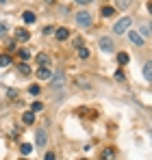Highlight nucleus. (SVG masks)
Wrapping results in <instances>:
<instances>
[{
	"instance_id": "8",
	"label": "nucleus",
	"mask_w": 152,
	"mask_h": 160,
	"mask_svg": "<svg viewBox=\"0 0 152 160\" xmlns=\"http://www.w3.org/2000/svg\"><path fill=\"white\" fill-rule=\"evenodd\" d=\"M37 78L39 80H50L52 78L50 67H39V69H37Z\"/></svg>"
},
{
	"instance_id": "15",
	"label": "nucleus",
	"mask_w": 152,
	"mask_h": 160,
	"mask_svg": "<svg viewBox=\"0 0 152 160\" xmlns=\"http://www.w3.org/2000/svg\"><path fill=\"white\" fill-rule=\"evenodd\" d=\"M7 65H11V56L9 54H0V67H7Z\"/></svg>"
},
{
	"instance_id": "14",
	"label": "nucleus",
	"mask_w": 152,
	"mask_h": 160,
	"mask_svg": "<svg viewBox=\"0 0 152 160\" xmlns=\"http://www.w3.org/2000/svg\"><path fill=\"white\" fill-rule=\"evenodd\" d=\"M100 13L104 15V18H113V15H115V9H113V7H102Z\"/></svg>"
},
{
	"instance_id": "2",
	"label": "nucleus",
	"mask_w": 152,
	"mask_h": 160,
	"mask_svg": "<svg viewBox=\"0 0 152 160\" xmlns=\"http://www.w3.org/2000/svg\"><path fill=\"white\" fill-rule=\"evenodd\" d=\"M130 24H133L130 18H122V20H117V24L113 26V32H115V35H124L128 28H130Z\"/></svg>"
},
{
	"instance_id": "4",
	"label": "nucleus",
	"mask_w": 152,
	"mask_h": 160,
	"mask_svg": "<svg viewBox=\"0 0 152 160\" xmlns=\"http://www.w3.org/2000/svg\"><path fill=\"white\" fill-rule=\"evenodd\" d=\"M128 39H130V43H135V46H144V37H141L137 30H128Z\"/></svg>"
},
{
	"instance_id": "16",
	"label": "nucleus",
	"mask_w": 152,
	"mask_h": 160,
	"mask_svg": "<svg viewBox=\"0 0 152 160\" xmlns=\"http://www.w3.org/2000/svg\"><path fill=\"white\" fill-rule=\"evenodd\" d=\"M20 152H22V156H28V154L33 152V147H30V143H24V145L20 147Z\"/></svg>"
},
{
	"instance_id": "17",
	"label": "nucleus",
	"mask_w": 152,
	"mask_h": 160,
	"mask_svg": "<svg viewBox=\"0 0 152 160\" xmlns=\"http://www.w3.org/2000/svg\"><path fill=\"white\" fill-rule=\"evenodd\" d=\"M117 63H120V65H126V63H128V54L126 52H120V54H117Z\"/></svg>"
},
{
	"instance_id": "5",
	"label": "nucleus",
	"mask_w": 152,
	"mask_h": 160,
	"mask_svg": "<svg viewBox=\"0 0 152 160\" xmlns=\"http://www.w3.org/2000/svg\"><path fill=\"white\" fill-rule=\"evenodd\" d=\"M35 61H37L39 67H48V65H50V56H48L46 52H39L37 56H35Z\"/></svg>"
},
{
	"instance_id": "32",
	"label": "nucleus",
	"mask_w": 152,
	"mask_h": 160,
	"mask_svg": "<svg viewBox=\"0 0 152 160\" xmlns=\"http://www.w3.org/2000/svg\"><path fill=\"white\" fill-rule=\"evenodd\" d=\"M0 2H2V4H7V2H9V0H0Z\"/></svg>"
},
{
	"instance_id": "11",
	"label": "nucleus",
	"mask_w": 152,
	"mask_h": 160,
	"mask_svg": "<svg viewBox=\"0 0 152 160\" xmlns=\"http://www.w3.org/2000/svg\"><path fill=\"white\" fill-rule=\"evenodd\" d=\"M144 76H146V80L152 82V61H146V65H144Z\"/></svg>"
},
{
	"instance_id": "10",
	"label": "nucleus",
	"mask_w": 152,
	"mask_h": 160,
	"mask_svg": "<svg viewBox=\"0 0 152 160\" xmlns=\"http://www.w3.org/2000/svg\"><path fill=\"white\" fill-rule=\"evenodd\" d=\"M54 35H57L59 41H65V39L70 37V30H68V28H54Z\"/></svg>"
},
{
	"instance_id": "27",
	"label": "nucleus",
	"mask_w": 152,
	"mask_h": 160,
	"mask_svg": "<svg viewBox=\"0 0 152 160\" xmlns=\"http://www.w3.org/2000/svg\"><path fill=\"white\" fill-rule=\"evenodd\" d=\"M7 50H9V52H13V50H15V43H13V41H9V43H7Z\"/></svg>"
},
{
	"instance_id": "19",
	"label": "nucleus",
	"mask_w": 152,
	"mask_h": 160,
	"mask_svg": "<svg viewBox=\"0 0 152 160\" xmlns=\"http://www.w3.org/2000/svg\"><path fill=\"white\" fill-rule=\"evenodd\" d=\"M18 69H20V74H24V76H28V74H30V67H28L26 63H22V65H20Z\"/></svg>"
},
{
	"instance_id": "6",
	"label": "nucleus",
	"mask_w": 152,
	"mask_h": 160,
	"mask_svg": "<svg viewBox=\"0 0 152 160\" xmlns=\"http://www.w3.org/2000/svg\"><path fill=\"white\" fill-rule=\"evenodd\" d=\"M35 141H37V145H39V147H44V145L48 143V134H46V130H44V128H41V130H37Z\"/></svg>"
},
{
	"instance_id": "23",
	"label": "nucleus",
	"mask_w": 152,
	"mask_h": 160,
	"mask_svg": "<svg viewBox=\"0 0 152 160\" xmlns=\"http://www.w3.org/2000/svg\"><path fill=\"white\" fill-rule=\"evenodd\" d=\"M28 93H30V95H39V84H33V87L28 89Z\"/></svg>"
},
{
	"instance_id": "12",
	"label": "nucleus",
	"mask_w": 152,
	"mask_h": 160,
	"mask_svg": "<svg viewBox=\"0 0 152 160\" xmlns=\"http://www.w3.org/2000/svg\"><path fill=\"white\" fill-rule=\"evenodd\" d=\"M22 121H24L26 126H30V123L35 121V112H33V110H28V112H24V115H22Z\"/></svg>"
},
{
	"instance_id": "1",
	"label": "nucleus",
	"mask_w": 152,
	"mask_h": 160,
	"mask_svg": "<svg viewBox=\"0 0 152 160\" xmlns=\"http://www.w3.org/2000/svg\"><path fill=\"white\" fill-rule=\"evenodd\" d=\"M91 22H94V15L89 13V11H78L76 13V24L78 26H91Z\"/></svg>"
},
{
	"instance_id": "25",
	"label": "nucleus",
	"mask_w": 152,
	"mask_h": 160,
	"mask_svg": "<svg viewBox=\"0 0 152 160\" xmlns=\"http://www.w3.org/2000/svg\"><path fill=\"white\" fill-rule=\"evenodd\" d=\"M7 98H11V100L18 98V91H15V89H7Z\"/></svg>"
},
{
	"instance_id": "31",
	"label": "nucleus",
	"mask_w": 152,
	"mask_h": 160,
	"mask_svg": "<svg viewBox=\"0 0 152 160\" xmlns=\"http://www.w3.org/2000/svg\"><path fill=\"white\" fill-rule=\"evenodd\" d=\"M148 11H150V13H152V0H150V2H148Z\"/></svg>"
},
{
	"instance_id": "26",
	"label": "nucleus",
	"mask_w": 152,
	"mask_h": 160,
	"mask_svg": "<svg viewBox=\"0 0 152 160\" xmlns=\"http://www.w3.org/2000/svg\"><path fill=\"white\" fill-rule=\"evenodd\" d=\"M7 30H9L7 24H4V22H0V37H4V35H7Z\"/></svg>"
},
{
	"instance_id": "7",
	"label": "nucleus",
	"mask_w": 152,
	"mask_h": 160,
	"mask_svg": "<svg viewBox=\"0 0 152 160\" xmlns=\"http://www.w3.org/2000/svg\"><path fill=\"white\" fill-rule=\"evenodd\" d=\"M65 84V74L63 72H59V74H52V87L57 89V87H63Z\"/></svg>"
},
{
	"instance_id": "29",
	"label": "nucleus",
	"mask_w": 152,
	"mask_h": 160,
	"mask_svg": "<svg viewBox=\"0 0 152 160\" xmlns=\"http://www.w3.org/2000/svg\"><path fill=\"white\" fill-rule=\"evenodd\" d=\"M139 32H141L144 37H148V28H146V26H141V28H139Z\"/></svg>"
},
{
	"instance_id": "21",
	"label": "nucleus",
	"mask_w": 152,
	"mask_h": 160,
	"mask_svg": "<svg viewBox=\"0 0 152 160\" xmlns=\"http://www.w3.org/2000/svg\"><path fill=\"white\" fill-rule=\"evenodd\" d=\"M117 7L124 11V9H128V7H130V0H117Z\"/></svg>"
},
{
	"instance_id": "30",
	"label": "nucleus",
	"mask_w": 152,
	"mask_h": 160,
	"mask_svg": "<svg viewBox=\"0 0 152 160\" xmlns=\"http://www.w3.org/2000/svg\"><path fill=\"white\" fill-rule=\"evenodd\" d=\"M44 32H46V35H50V32H54V28H52V26H46V28H44Z\"/></svg>"
},
{
	"instance_id": "20",
	"label": "nucleus",
	"mask_w": 152,
	"mask_h": 160,
	"mask_svg": "<svg viewBox=\"0 0 152 160\" xmlns=\"http://www.w3.org/2000/svg\"><path fill=\"white\" fill-rule=\"evenodd\" d=\"M18 54H20V58H22V61H28V58H30V52H28V50H24V48H22Z\"/></svg>"
},
{
	"instance_id": "33",
	"label": "nucleus",
	"mask_w": 152,
	"mask_h": 160,
	"mask_svg": "<svg viewBox=\"0 0 152 160\" xmlns=\"http://www.w3.org/2000/svg\"><path fill=\"white\" fill-rule=\"evenodd\" d=\"M150 134H152V132H150Z\"/></svg>"
},
{
	"instance_id": "3",
	"label": "nucleus",
	"mask_w": 152,
	"mask_h": 160,
	"mask_svg": "<svg viewBox=\"0 0 152 160\" xmlns=\"http://www.w3.org/2000/svg\"><path fill=\"white\" fill-rule=\"evenodd\" d=\"M98 46H100V48L104 50V52H111V50L115 48V43H113V39H111V37H100Z\"/></svg>"
},
{
	"instance_id": "22",
	"label": "nucleus",
	"mask_w": 152,
	"mask_h": 160,
	"mask_svg": "<svg viewBox=\"0 0 152 160\" xmlns=\"http://www.w3.org/2000/svg\"><path fill=\"white\" fill-rule=\"evenodd\" d=\"M78 56H80V58H87V56H89V50L80 46V48H78Z\"/></svg>"
},
{
	"instance_id": "24",
	"label": "nucleus",
	"mask_w": 152,
	"mask_h": 160,
	"mask_svg": "<svg viewBox=\"0 0 152 160\" xmlns=\"http://www.w3.org/2000/svg\"><path fill=\"white\" fill-rule=\"evenodd\" d=\"M113 156H115V154H113V149H104V152H102V158L106 160V158H113Z\"/></svg>"
},
{
	"instance_id": "9",
	"label": "nucleus",
	"mask_w": 152,
	"mask_h": 160,
	"mask_svg": "<svg viewBox=\"0 0 152 160\" xmlns=\"http://www.w3.org/2000/svg\"><path fill=\"white\" fill-rule=\"evenodd\" d=\"M15 39H18V41H28V39H30V32L24 30V28H18V30H15Z\"/></svg>"
},
{
	"instance_id": "28",
	"label": "nucleus",
	"mask_w": 152,
	"mask_h": 160,
	"mask_svg": "<svg viewBox=\"0 0 152 160\" xmlns=\"http://www.w3.org/2000/svg\"><path fill=\"white\" fill-rule=\"evenodd\" d=\"M76 2H78V4H83V7H85V4H91V2H94V0H76Z\"/></svg>"
},
{
	"instance_id": "18",
	"label": "nucleus",
	"mask_w": 152,
	"mask_h": 160,
	"mask_svg": "<svg viewBox=\"0 0 152 160\" xmlns=\"http://www.w3.org/2000/svg\"><path fill=\"white\" fill-rule=\"evenodd\" d=\"M30 110H33V112H41V110H44V104H41V102H33Z\"/></svg>"
},
{
	"instance_id": "13",
	"label": "nucleus",
	"mask_w": 152,
	"mask_h": 160,
	"mask_svg": "<svg viewBox=\"0 0 152 160\" xmlns=\"http://www.w3.org/2000/svg\"><path fill=\"white\" fill-rule=\"evenodd\" d=\"M22 18H24V22H26V24H33V22L37 20L33 11H24V13H22Z\"/></svg>"
}]
</instances>
